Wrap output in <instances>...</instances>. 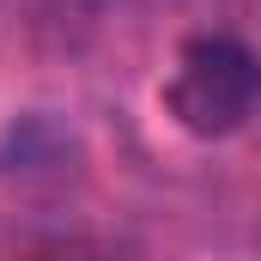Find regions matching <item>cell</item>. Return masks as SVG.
Wrapping results in <instances>:
<instances>
[{"mask_svg":"<svg viewBox=\"0 0 261 261\" xmlns=\"http://www.w3.org/2000/svg\"><path fill=\"white\" fill-rule=\"evenodd\" d=\"M255 97H261V67L237 37H195V43H182L176 73L164 85L170 116L189 134H200V140L237 134L249 122Z\"/></svg>","mask_w":261,"mask_h":261,"instance_id":"cell-1","label":"cell"},{"mask_svg":"<svg viewBox=\"0 0 261 261\" xmlns=\"http://www.w3.org/2000/svg\"><path fill=\"white\" fill-rule=\"evenodd\" d=\"M24 261H116L110 249H91V243H55V249H37Z\"/></svg>","mask_w":261,"mask_h":261,"instance_id":"cell-2","label":"cell"}]
</instances>
